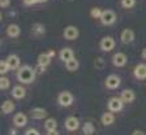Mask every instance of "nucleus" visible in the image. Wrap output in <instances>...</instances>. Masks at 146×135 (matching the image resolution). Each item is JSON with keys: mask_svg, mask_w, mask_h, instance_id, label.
<instances>
[{"mask_svg": "<svg viewBox=\"0 0 146 135\" xmlns=\"http://www.w3.org/2000/svg\"><path fill=\"white\" fill-rule=\"evenodd\" d=\"M17 77H18V81L21 82V83H31L35 78V70L31 68V66H21V68H18V73H17Z\"/></svg>", "mask_w": 146, "mask_h": 135, "instance_id": "nucleus-1", "label": "nucleus"}, {"mask_svg": "<svg viewBox=\"0 0 146 135\" xmlns=\"http://www.w3.org/2000/svg\"><path fill=\"white\" fill-rule=\"evenodd\" d=\"M123 105H124V101L119 97H111L107 103V108H108L110 112L112 113H116V112H120L123 109Z\"/></svg>", "mask_w": 146, "mask_h": 135, "instance_id": "nucleus-2", "label": "nucleus"}, {"mask_svg": "<svg viewBox=\"0 0 146 135\" xmlns=\"http://www.w3.org/2000/svg\"><path fill=\"white\" fill-rule=\"evenodd\" d=\"M115 21H116V14L113 11L107 9V11H103V12H102L100 22L103 25H112V24H115Z\"/></svg>", "mask_w": 146, "mask_h": 135, "instance_id": "nucleus-3", "label": "nucleus"}, {"mask_svg": "<svg viewBox=\"0 0 146 135\" xmlns=\"http://www.w3.org/2000/svg\"><path fill=\"white\" fill-rule=\"evenodd\" d=\"M99 45H100V49H102V51L110 52V51H112L113 48H115L116 42H115V39H113L112 36H104L103 39L100 40Z\"/></svg>", "mask_w": 146, "mask_h": 135, "instance_id": "nucleus-4", "label": "nucleus"}, {"mask_svg": "<svg viewBox=\"0 0 146 135\" xmlns=\"http://www.w3.org/2000/svg\"><path fill=\"white\" fill-rule=\"evenodd\" d=\"M58 101L61 107H69L73 103V95L69 91H63V92L59 94L58 96Z\"/></svg>", "mask_w": 146, "mask_h": 135, "instance_id": "nucleus-5", "label": "nucleus"}, {"mask_svg": "<svg viewBox=\"0 0 146 135\" xmlns=\"http://www.w3.org/2000/svg\"><path fill=\"white\" fill-rule=\"evenodd\" d=\"M78 34H80V31H78V29H77L76 26H67L65 29H64V31H63V35H64V38L67 40H74V39H77L78 38Z\"/></svg>", "mask_w": 146, "mask_h": 135, "instance_id": "nucleus-6", "label": "nucleus"}, {"mask_svg": "<svg viewBox=\"0 0 146 135\" xmlns=\"http://www.w3.org/2000/svg\"><path fill=\"white\" fill-rule=\"evenodd\" d=\"M120 82H121V79H120V77L116 74H110L108 77L106 78V87L110 88V90H115V88H117L119 86H120Z\"/></svg>", "mask_w": 146, "mask_h": 135, "instance_id": "nucleus-7", "label": "nucleus"}, {"mask_svg": "<svg viewBox=\"0 0 146 135\" xmlns=\"http://www.w3.org/2000/svg\"><path fill=\"white\" fill-rule=\"evenodd\" d=\"M78 127H80V120L77 117L72 116V117H68L65 120V129L68 131H76Z\"/></svg>", "mask_w": 146, "mask_h": 135, "instance_id": "nucleus-8", "label": "nucleus"}, {"mask_svg": "<svg viewBox=\"0 0 146 135\" xmlns=\"http://www.w3.org/2000/svg\"><path fill=\"white\" fill-rule=\"evenodd\" d=\"M120 39L124 44H129L134 40V31L131 29H124L121 31V35H120Z\"/></svg>", "mask_w": 146, "mask_h": 135, "instance_id": "nucleus-9", "label": "nucleus"}, {"mask_svg": "<svg viewBox=\"0 0 146 135\" xmlns=\"http://www.w3.org/2000/svg\"><path fill=\"white\" fill-rule=\"evenodd\" d=\"M5 61L9 66V70H16L20 68V57L17 55H9Z\"/></svg>", "mask_w": 146, "mask_h": 135, "instance_id": "nucleus-10", "label": "nucleus"}, {"mask_svg": "<svg viewBox=\"0 0 146 135\" xmlns=\"http://www.w3.org/2000/svg\"><path fill=\"white\" fill-rule=\"evenodd\" d=\"M112 63H113V65H115V66L121 68V66H124L125 64H127V56H125L123 52H117V53L113 55Z\"/></svg>", "mask_w": 146, "mask_h": 135, "instance_id": "nucleus-11", "label": "nucleus"}, {"mask_svg": "<svg viewBox=\"0 0 146 135\" xmlns=\"http://www.w3.org/2000/svg\"><path fill=\"white\" fill-rule=\"evenodd\" d=\"M13 122H15V125L17 127H24L27 123L26 114L22 113V112H18L17 114H15V117H13Z\"/></svg>", "mask_w": 146, "mask_h": 135, "instance_id": "nucleus-12", "label": "nucleus"}, {"mask_svg": "<svg viewBox=\"0 0 146 135\" xmlns=\"http://www.w3.org/2000/svg\"><path fill=\"white\" fill-rule=\"evenodd\" d=\"M133 73L137 79H146V64H138Z\"/></svg>", "mask_w": 146, "mask_h": 135, "instance_id": "nucleus-13", "label": "nucleus"}, {"mask_svg": "<svg viewBox=\"0 0 146 135\" xmlns=\"http://www.w3.org/2000/svg\"><path fill=\"white\" fill-rule=\"evenodd\" d=\"M20 34H21V29H20L18 25L11 24L8 27H7V35H8L9 38H17Z\"/></svg>", "mask_w": 146, "mask_h": 135, "instance_id": "nucleus-14", "label": "nucleus"}, {"mask_svg": "<svg viewBox=\"0 0 146 135\" xmlns=\"http://www.w3.org/2000/svg\"><path fill=\"white\" fill-rule=\"evenodd\" d=\"M25 95H26V90H25L22 86H15L12 90V96L15 99L20 100V99H24Z\"/></svg>", "mask_w": 146, "mask_h": 135, "instance_id": "nucleus-15", "label": "nucleus"}, {"mask_svg": "<svg viewBox=\"0 0 146 135\" xmlns=\"http://www.w3.org/2000/svg\"><path fill=\"white\" fill-rule=\"evenodd\" d=\"M31 117L34 120H43V118L47 117V112L43 108H34L31 109Z\"/></svg>", "mask_w": 146, "mask_h": 135, "instance_id": "nucleus-16", "label": "nucleus"}, {"mask_svg": "<svg viewBox=\"0 0 146 135\" xmlns=\"http://www.w3.org/2000/svg\"><path fill=\"white\" fill-rule=\"evenodd\" d=\"M50 63H51V56L48 53H40L38 56V66L46 68V66L50 65Z\"/></svg>", "mask_w": 146, "mask_h": 135, "instance_id": "nucleus-17", "label": "nucleus"}, {"mask_svg": "<svg viewBox=\"0 0 146 135\" xmlns=\"http://www.w3.org/2000/svg\"><path fill=\"white\" fill-rule=\"evenodd\" d=\"M73 57H74V53H73V51L70 48H63L60 51V59H61V61H64V63H67L68 60L73 59Z\"/></svg>", "mask_w": 146, "mask_h": 135, "instance_id": "nucleus-18", "label": "nucleus"}, {"mask_svg": "<svg viewBox=\"0 0 146 135\" xmlns=\"http://www.w3.org/2000/svg\"><path fill=\"white\" fill-rule=\"evenodd\" d=\"M100 121H102V123H103L104 126L112 125V123L115 122V117H113L112 112H106V113H103V116H102Z\"/></svg>", "mask_w": 146, "mask_h": 135, "instance_id": "nucleus-19", "label": "nucleus"}, {"mask_svg": "<svg viewBox=\"0 0 146 135\" xmlns=\"http://www.w3.org/2000/svg\"><path fill=\"white\" fill-rule=\"evenodd\" d=\"M134 97H136V95L132 90H124L121 92V100L124 103H132L134 100Z\"/></svg>", "mask_w": 146, "mask_h": 135, "instance_id": "nucleus-20", "label": "nucleus"}, {"mask_svg": "<svg viewBox=\"0 0 146 135\" xmlns=\"http://www.w3.org/2000/svg\"><path fill=\"white\" fill-rule=\"evenodd\" d=\"M1 111L5 114L12 113V112L15 111V103L11 101V100H5V101L1 104Z\"/></svg>", "mask_w": 146, "mask_h": 135, "instance_id": "nucleus-21", "label": "nucleus"}, {"mask_svg": "<svg viewBox=\"0 0 146 135\" xmlns=\"http://www.w3.org/2000/svg\"><path fill=\"white\" fill-rule=\"evenodd\" d=\"M78 65H80L78 60L74 59V57L65 63V68H67V70H69V72H76V70L78 69Z\"/></svg>", "mask_w": 146, "mask_h": 135, "instance_id": "nucleus-22", "label": "nucleus"}, {"mask_svg": "<svg viewBox=\"0 0 146 135\" xmlns=\"http://www.w3.org/2000/svg\"><path fill=\"white\" fill-rule=\"evenodd\" d=\"M82 131H84V134L85 135H93L94 134L95 129H94L93 122H85L84 123V126H82Z\"/></svg>", "mask_w": 146, "mask_h": 135, "instance_id": "nucleus-23", "label": "nucleus"}, {"mask_svg": "<svg viewBox=\"0 0 146 135\" xmlns=\"http://www.w3.org/2000/svg\"><path fill=\"white\" fill-rule=\"evenodd\" d=\"M56 126H58V122H56L55 118H47V120H46L44 129L47 130V131H50V130H55L56 129Z\"/></svg>", "mask_w": 146, "mask_h": 135, "instance_id": "nucleus-24", "label": "nucleus"}, {"mask_svg": "<svg viewBox=\"0 0 146 135\" xmlns=\"http://www.w3.org/2000/svg\"><path fill=\"white\" fill-rule=\"evenodd\" d=\"M11 86V82L7 77H0V90H7Z\"/></svg>", "mask_w": 146, "mask_h": 135, "instance_id": "nucleus-25", "label": "nucleus"}, {"mask_svg": "<svg viewBox=\"0 0 146 135\" xmlns=\"http://www.w3.org/2000/svg\"><path fill=\"white\" fill-rule=\"evenodd\" d=\"M134 4H136V0H121V5L127 9L133 8Z\"/></svg>", "mask_w": 146, "mask_h": 135, "instance_id": "nucleus-26", "label": "nucleus"}, {"mask_svg": "<svg viewBox=\"0 0 146 135\" xmlns=\"http://www.w3.org/2000/svg\"><path fill=\"white\" fill-rule=\"evenodd\" d=\"M90 14L93 18H100V16H102V11H100L99 8H93L90 11Z\"/></svg>", "mask_w": 146, "mask_h": 135, "instance_id": "nucleus-27", "label": "nucleus"}, {"mask_svg": "<svg viewBox=\"0 0 146 135\" xmlns=\"http://www.w3.org/2000/svg\"><path fill=\"white\" fill-rule=\"evenodd\" d=\"M9 70V66L7 64V61H0V74H5Z\"/></svg>", "mask_w": 146, "mask_h": 135, "instance_id": "nucleus-28", "label": "nucleus"}, {"mask_svg": "<svg viewBox=\"0 0 146 135\" xmlns=\"http://www.w3.org/2000/svg\"><path fill=\"white\" fill-rule=\"evenodd\" d=\"M103 66H104V60L103 59H100V57L95 59V68L100 69V68H103Z\"/></svg>", "mask_w": 146, "mask_h": 135, "instance_id": "nucleus-29", "label": "nucleus"}, {"mask_svg": "<svg viewBox=\"0 0 146 135\" xmlns=\"http://www.w3.org/2000/svg\"><path fill=\"white\" fill-rule=\"evenodd\" d=\"M34 31L38 34H44V27L43 25H34Z\"/></svg>", "mask_w": 146, "mask_h": 135, "instance_id": "nucleus-30", "label": "nucleus"}, {"mask_svg": "<svg viewBox=\"0 0 146 135\" xmlns=\"http://www.w3.org/2000/svg\"><path fill=\"white\" fill-rule=\"evenodd\" d=\"M11 4V0H0V8H7Z\"/></svg>", "mask_w": 146, "mask_h": 135, "instance_id": "nucleus-31", "label": "nucleus"}, {"mask_svg": "<svg viewBox=\"0 0 146 135\" xmlns=\"http://www.w3.org/2000/svg\"><path fill=\"white\" fill-rule=\"evenodd\" d=\"M25 135H40V134L36 131L35 129H29V130L26 131V134H25Z\"/></svg>", "mask_w": 146, "mask_h": 135, "instance_id": "nucleus-32", "label": "nucleus"}, {"mask_svg": "<svg viewBox=\"0 0 146 135\" xmlns=\"http://www.w3.org/2000/svg\"><path fill=\"white\" fill-rule=\"evenodd\" d=\"M35 3H38V0H24V4H26V5H33Z\"/></svg>", "mask_w": 146, "mask_h": 135, "instance_id": "nucleus-33", "label": "nucleus"}, {"mask_svg": "<svg viewBox=\"0 0 146 135\" xmlns=\"http://www.w3.org/2000/svg\"><path fill=\"white\" fill-rule=\"evenodd\" d=\"M132 135H145V132H143L142 130H134V131L132 132Z\"/></svg>", "mask_w": 146, "mask_h": 135, "instance_id": "nucleus-34", "label": "nucleus"}, {"mask_svg": "<svg viewBox=\"0 0 146 135\" xmlns=\"http://www.w3.org/2000/svg\"><path fill=\"white\" fill-rule=\"evenodd\" d=\"M47 135H59V131H56V129L50 130V131H47Z\"/></svg>", "mask_w": 146, "mask_h": 135, "instance_id": "nucleus-35", "label": "nucleus"}, {"mask_svg": "<svg viewBox=\"0 0 146 135\" xmlns=\"http://www.w3.org/2000/svg\"><path fill=\"white\" fill-rule=\"evenodd\" d=\"M141 56H142V59H145V60H146V48H143V49H142V53H141Z\"/></svg>", "mask_w": 146, "mask_h": 135, "instance_id": "nucleus-36", "label": "nucleus"}, {"mask_svg": "<svg viewBox=\"0 0 146 135\" xmlns=\"http://www.w3.org/2000/svg\"><path fill=\"white\" fill-rule=\"evenodd\" d=\"M44 1H47V0H38V3H44Z\"/></svg>", "mask_w": 146, "mask_h": 135, "instance_id": "nucleus-37", "label": "nucleus"}, {"mask_svg": "<svg viewBox=\"0 0 146 135\" xmlns=\"http://www.w3.org/2000/svg\"><path fill=\"white\" fill-rule=\"evenodd\" d=\"M0 21H1V13H0Z\"/></svg>", "mask_w": 146, "mask_h": 135, "instance_id": "nucleus-38", "label": "nucleus"}]
</instances>
